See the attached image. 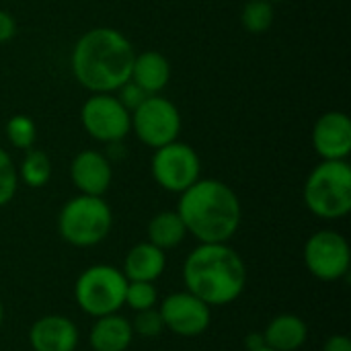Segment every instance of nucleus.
<instances>
[{"mask_svg": "<svg viewBox=\"0 0 351 351\" xmlns=\"http://www.w3.org/2000/svg\"><path fill=\"white\" fill-rule=\"evenodd\" d=\"M136 49L113 27H95L82 33L72 49L70 68L76 82L90 93H115L132 76Z\"/></svg>", "mask_w": 351, "mask_h": 351, "instance_id": "nucleus-1", "label": "nucleus"}, {"mask_svg": "<svg viewBox=\"0 0 351 351\" xmlns=\"http://www.w3.org/2000/svg\"><path fill=\"white\" fill-rule=\"evenodd\" d=\"M185 290L210 308L237 302L247 288V265L228 243H199L183 261Z\"/></svg>", "mask_w": 351, "mask_h": 351, "instance_id": "nucleus-2", "label": "nucleus"}, {"mask_svg": "<svg viewBox=\"0 0 351 351\" xmlns=\"http://www.w3.org/2000/svg\"><path fill=\"white\" fill-rule=\"evenodd\" d=\"M177 214L197 243H230L243 220L237 191L220 179H197L179 193Z\"/></svg>", "mask_w": 351, "mask_h": 351, "instance_id": "nucleus-3", "label": "nucleus"}, {"mask_svg": "<svg viewBox=\"0 0 351 351\" xmlns=\"http://www.w3.org/2000/svg\"><path fill=\"white\" fill-rule=\"evenodd\" d=\"M308 212L321 220H341L351 212V167L348 160H321L302 189Z\"/></svg>", "mask_w": 351, "mask_h": 351, "instance_id": "nucleus-4", "label": "nucleus"}, {"mask_svg": "<svg viewBox=\"0 0 351 351\" xmlns=\"http://www.w3.org/2000/svg\"><path fill=\"white\" fill-rule=\"evenodd\" d=\"M113 228V212L103 197L78 193L58 214V232L64 243L76 249L101 245Z\"/></svg>", "mask_w": 351, "mask_h": 351, "instance_id": "nucleus-5", "label": "nucleus"}, {"mask_svg": "<svg viewBox=\"0 0 351 351\" xmlns=\"http://www.w3.org/2000/svg\"><path fill=\"white\" fill-rule=\"evenodd\" d=\"M125 288L128 280L119 267L97 263L86 267L76 278L74 300L84 315L99 319L121 311Z\"/></svg>", "mask_w": 351, "mask_h": 351, "instance_id": "nucleus-6", "label": "nucleus"}, {"mask_svg": "<svg viewBox=\"0 0 351 351\" xmlns=\"http://www.w3.org/2000/svg\"><path fill=\"white\" fill-rule=\"evenodd\" d=\"M130 115L132 132L144 146L156 150L179 140L181 113L171 99L162 95H150Z\"/></svg>", "mask_w": 351, "mask_h": 351, "instance_id": "nucleus-7", "label": "nucleus"}, {"mask_svg": "<svg viewBox=\"0 0 351 351\" xmlns=\"http://www.w3.org/2000/svg\"><path fill=\"white\" fill-rule=\"evenodd\" d=\"M150 173L158 187L179 195L202 179V160L189 144L175 140L154 150Z\"/></svg>", "mask_w": 351, "mask_h": 351, "instance_id": "nucleus-8", "label": "nucleus"}, {"mask_svg": "<svg viewBox=\"0 0 351 351\" xmlns=\"http://www.w3.org/2000/svg\"><path fill=\"white\" fill-rule=\"evenodd\" d=\"M302 255L308 274L321 282H339L350 274V243L337 230L323 228L313 232L304 243Z\"/></svg>", "mask_w": 351, "mask_h": 351, "instance_id": "nucleus-9", "label": "nucleus"}, {"mask_svg": "<svg viewBox=\"0 0 351 351\" xmlns=\"http://www.w3.org/2000/svg\"><path fill=\"white\" fill-rule=\"evenodd\" d=\"M80 123L103 144H117L132 132V115L113 93H93L80 107Z\"/></svg>", "mask_w": 351, "mask_h": 351, "instance_id": "nucleus-10", "label": "nucleus"}, {"mask_svg": "<svg viewBox=\"0 0 351 351\" xmlns=\"http://www.w3.org/2000/svg\"><path fill=\"white\" fill-rule=\"evenodd\" d=\"M156 308L165 331H171L177 337H199L212 325V308L187 290L169 294Z\"/></svg>", "mask_w": 351, "mask_h": 351, "instance_id": "nucleus-11", "label": "nucleus"}, {"mask_svg": "<svg viewBox=\"0 0 351 351\" xmlns=\"http://www.w3.org/2000/svg\"><path fill=\"white\" fill-rule=\"evenodd\" d=\"M311 140L321 160H348L351 152V119L343 111L323 113L315 121Z\"/></svg>", "mask_w": 351, "mask_h": 351, "instance_id": "nucleus-12", "label": "nucleus"}, {"mask_svg": "<svg viewBox=\"0 0 351 351\" xmlns=\"http://www.w3.org/2000/svg\"><path fill=\"white\" fill-rule=\"evenodd\" d=\"M70 179L78 193L103 197L113 181V167L99 150H80L70 162Z\"/></svg>", "mask_w": 351, "mask_h": 351, "instance_id": "nucleus-13", "label": "nucleus"}, {"mask_svg": "<svg viewBox=\"0 0 351 351\" xmlns=\"http://www.w3.org/2000/svg\"><path fill=\"white\" fill-rule=\"evenodd\" d=\"M78 343L80 331L64 315L39 317L29 329V346L33 351H76Z\"/></svg>", "mask_w": 351, "mask_h": 351, "instance_id": "nucleus-14", "label": "nucleus"}, {"mask_svg": "<svg viewBox=\"0 0 351 351\" xmlns=\"http://www.w3.org/2000/svg\"><path fill=\"white\" fill-rule=\"evenodd\" d=\"M167 269V255L162 249L154 247L152 243L144 241L134 245L123 259V276L128 282H152L165 274Z\"/></svg>", "mask_w": 351, "mask_h": 351, "instance_id": "nucleus-15", "label": "nucleus"}, {"mask_svg": "<svg viewBox=\"0 0 351 351\" xmlns=\"http://www.w3.org/2000/svg\"><path fill=\"white\" fill-rule=\"evenodd\" d=\"M132 341V323L119 313L95 319L88 333V346L93 351H128Z\"/></svg>", "mask_w": 351, "mask_h": 351, "instance_id": "nucleus-16", "label": "nucleus"}, {"mask_svg": "<svg viewBox=\"0 0 351 351\" xmlns=\"http://www.w3.org/2000/svg\"><path fill=\"white\" fill-rule=\"evenodd\" d=\"M265 348L274 351H298L308 341V325L302 317L284 313L274 317L261 333Z\"/></svg>", "mask_w": 351, "mask_h": 351, "instance_id": "nucleus-17", "label": "nucleus"}, {"mask_svg": "<svg viewBox=\"0 0 351 351\" xmlns=\"http://www.w3.org/2000/svg\"><path fill=\"white\" fill-rule=\"evenodd\" d=\"M130 80L148 95H160L171 82V62L167 60V56L154 49L136 53Z\"/></svg>", "mask_w": 351, "mask_h": 351, "instance_id": "nucleus-18", "label": "nucleus"}, {"mask_svg": "<svg viewBox=\"0 0 351 351\" xmlns=\"http://www.w3.org/2000/svg\"><path fill=\"white\" fill-rule=\"evenodd\" d=\"M185 237L187 228L177 210H165L154 214L146 226V241L162 251L177 249L185 241Z\"/></svg>", "mask_w": 351, "mask_h": 351, "instance_id": "nucleus-19", "label": "nucleus"}, {"mask_svg": "<svg viewBox=\"0 0 351 351\" xmlns=\"http://www.w3.org/2000/svg\"><path fill=\"white\" fill-rule=\"evenodd\" d=\"M16 173H19V183L31 189H41L51 179V160L43 150L29 148L25 150V156L16 167Z\"/></svg>", "mask_w": 351, "mask_h": 351, "instance_id": "nucleus-20", "label": "nucleus"}, {"mask_svg": "<svg viewBox=\"0 0 351 351\" xmlns=\"http://www.w3.org/2000/svg\"><path fill=\"white\" fill-rule=\"evenodd\" d=\"M274 4L267 0H249L241 10V23L247 33L261 35L274 25Z\"/></svg>", "mask_w": 351, "mask_h": 351, "instance_id": "nucleus-21", "label": "nucleus"}, {"mask_svg": "<svg viewBox=\"0 0 351 351\" xmlns=\"http://www.w3.org/2000/svg\"><path fill=\"white\" fill-rule=\"evenodd\" d=\"M6 140L19 150H29L37 142V125L27 115H12L4 125Z\"/></svg>", "mask_w": 351, "mask_h": 351, "instance_id": "nucleus-22", "label": "nucleus"}, {"mask_svg": "<svg viewBox=\"0 0 351 351\" xmlns=\"http://www.w3.org/2000/svg\"><path fill=\"white\" fill-rule=\"evenodd\" d=\"M158 304V292L152 282H128L123 306L132 308L134 313L156 308Z\"/></svg>", "mask_w": 351, "mask_h": 351, "instance_id": "nucleus-23", "label": "nucleus"}, {"mask_svg": "<svg viewBox=\"0 0 351 351\" xmlns=\"http://www.w3.org/2000/svg\"><path fill=\"white\" fill-rule=\"evenodd\" d=\"M130 323H132L134 337L156 339V337H160L165 333V325H162L158 308H148V311L134 313V319H130Z\"/></svg>", "mask_w": 351, "mask_h": 351, "instance_id": "nucleus-24", "label": "nucleus"}, {"mask_svg": "<svg viewBox=\"0 0 351 351\" xmlns=\"http://www.w3.org/2000/svg\"><path fill=\"white\" fill-rule=\"evenodd\" d=\"M19 189V173L10 154L0 148V208L8 206Z\"/></svg>", "mask_w": 351, "mask_h": 351, "instance_id": "nucleus-25", "label": "nucleus"}, {"mask_svg": "<svg viewBox=\"0 0 351 351\" xmlns=\"http://www.w3.org/2000/svg\"><path fill=\"white\" fill-rule=\"evenodd\" d=\"M115 93H117L115 97L121 101V105H123L130 113H132V111H134V109H136L144 99H146V97H150L146 90H142V88H140L136 82H132V80H128L125 84H121Z\"/></svg>", "mask_w": 351, "mask_h": 351, "instance_id": "nucleus-26", "label": "nucleus"}, {"mask_svg": "<svg viewBox=\"0 0 351 351\" xmlns=\"http://www.w3.org/2000/svg\"><path fill=\"white\" fill-rule=\"evenodd\" d=\"M16 35V21L8 10L0 8V43L10 41Z\"/></svg>", "mask_w": 351, "mask_h": 351, "instance_id": "nucleus-27", "label": "nucleus"}, {"mask_svg": "<svg viewBox=\"0 0 351 351\" xmlns=\"http://www.w3.org/2000/svg\"><path fill=\"white\" fill-rule=\"evenodd\" d=\"M323 351H351V341L348 335H331L325 346Z\"/></svg>", "mask_w": 351, "mask_h": 351, "instance_id": "nucleus-28", "label": "nucleus"}, {"mask_svg": "<svg viewBox=\"0 0 351 351\" xmlns=\"http://www.w3.org/2000/svg\"><path fill=\"white\" fill-rule=\"evenodd\" d=\"M245 348H247V351H257L261 350V348H265L263 335L261 333H249L245 337Z\"/></svg>", "mask_w": 351, "mask_h": 351, "instance_id": "nucleus-29", "label": "nucleus"}, {"mask_svg": "<svg viewBox=\"0 0 351 351\" xmlns=\"http://www.w3.org/2000/svg\"><path fill=\"white\" fill-rule=\"evenodd\" d=\"M2 321H4V304L0 300V327H2Z\"/></svg>", "mask_w": 351, "mask_h": 351, "instance_id": "nucleus-30", "label": "nucleus"}, {"mask_svg": "<svg viewBox=\"0 0 351 351\" xmlns=\"http://www.w3.org/2000/svg\"><path fill=\"white\" fill-rule=\"evenodd\" d=\"M267 2H271V4H276V2H284V0H267Z\"/></svg>", "mask_w": 351, "mask_h": 351, "instance_id": "nucleus-31", "label": "nucleus"}, {"mask_svg": "<svg viewBox=\"0 0 351 351\" xmlns=\"http://www.w3.org/2000/svg\"><path fill=\"white\" fill-rule=\"evenodd\" d=\"M257 351H274V350H269V348H261V350H257Z\"/></svg>", "mask_w": 351, "mask_h": 351, "instance_id": "nucleus-32", "label": "nucleus"}]
</instances>
